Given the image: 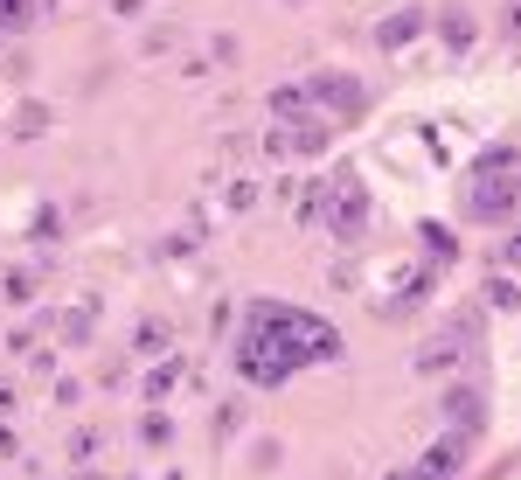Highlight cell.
<instances>
[{
    "label": "cell",
    "instance_id": "20",
    "mask_svg": "<svg viewBox=\"0 0 521 480\" xmlns=\"http://www.w3.org/2000/svg\"><path fill=\"white\" fill-rule=\"evenodd\" d=\"M98 446H105L98 432H77V439H70V453H77V460H98Z\"/></svg>",
    "mask_w": 521,
    "mask_h": 480
},
{
    "label": "cell",
    "instance_id": "3",
    "mask_svg": "<svg viewBox=\"0 0 521 480\" xmlns=\"http://www.w3.org/2000/svg\"><path fill=\"white\" fill-rule=\"evenodd\" d=\"M320 230H334L341 244H362V230H369V188H362L355 167H334L327 174V216H320Z\"/></svg>",
    "mask_w": 521,
    "mask_h": 480
},
{
    "label": "cell",
    "instance_id": "2",
    "mask_svg": "<svg viewBox=\"0 0 521 480\" xmlns=\"http://www.w3.org/2000/svg\"><path fill=\"white\" fill-rule=\"evenodd\" d=\"M466 216L473 223H515L521 216V147L480 154L473 181H466Z\"/></svg>",
    "mask_w": 521,
    "mask_h": 480
},
{
    "label": "cell",
    "instance_id": "9",
    "mask_svg": "<svg viewBox=\"0 0 521 480\" xmlns=\"http://www.w3.org/2000/svg\"><path fill=\"white\" fill-rule=\"evenodd\" d=\"M466 362V334H452V341H424L417 348V369L424 376H445V369H459Z\"/></svg>",
    "mask_w": 521,
    "mask_h": 480
},
{
    "label": "cell",
    "instance_id": "8",
    "mask_svg": "<svg viewBox=\"0 0 521 480\" xmlns=\"http://www.w3.org/2000/svg\"><path fill=\"white\" fill-rule=\"evenodd\" d=\"M417 28H424V7H396L390 21L376 28V49H410V42H417Z\"/></svg>",
    "mask_w": 521,
    "mask_h": 480
},
{
    "label": "cell",
    "instance_id": "18",
    "mask_svg": "<svg viewBox=\"0 0 521 480\" xmlns=\"http://www.w3.org/2000/svg\"><path fill=\"white\" fill-rule=\"evenodd\" d=\"M160 341H167V334H160V320H139V334H132V348H139V355H153Z\"/></svg>",
    "mask_w": 521,
    "mask_h": 480
},
{
    "label": "cell",
    "instance_id": "21",
    "mask_svg": "<svg viewBox=\"0 0 521 480\" xmlns=\"http://www.w3.org/2000/svg\"><path fill=\"white\" fill-rule=\"evenodd\" d=\"M501 35H508V42H521V0H508V14H501Z\"/></svg>",
    "mask_w": 521,
    "mask_h": 480
},
{
    "label": "cell",
    "instance_id": "4",
    "mask_svg": "<svg viewBox=\"0 0 521 480\" xmlns=\"http://www.w3.org/2000/svg\"><path fill=\"white\" fill-rule=\"evenodd\" d=\"M306 98H313L320 119H362L369 112V84L348 77V70H313L306 77Z\"/></svg>",
    "mask_w": 521,
    "mask_h": 480
},
{
    "label": "cell",
    "instance_id": "1",
    "mask_svg": "<svg viewBox=\"0 0 521 480\" xmlns=\"http://www.w3.org/2000/svg\"><path fill=\"white\" fill-rule=\"evenodd\" d=\"M306 362H341V341L327 320H313L306 307H285V300H251L244 307V334H237V369L278 390L292 383Z\"/></svg>",
    "mask_w": 521,
    "mask_h": 480
},
{
    "label": "cell",
    "instance_id": "15",
    "mask_svg": "<svg viewBox=\"0 0 521 480\" xmlns=\"http://www.w3.org/2000/svg\"><path fill=\"white\" fill-rule=\"evenodd\" d=\"M35 14H42L35 0H0V35H28V28H35Z\"/></svg>",
    "mask_w": 521,
    "mask_h": 480
},
{
    "label": "cell",
    "instance_id": "10",
    "mask_svg": "<svg viewBox=\"0 0 521 480\" xmlns=\"http://www.w3.org/2000/svg\"><path fill=\"white\" fill-rule=\"evenodd\" d=\"M292 119H313L306 84H278V91H271V126H292Z\"/></svg>",
    "mask_w": 521,
    "mask_h": 480
},
{
    "label": "cell",
    "instance_id": "14",
    "mask_svg": "<svg viewBox=\"0 0 521 480\" xmlns=\"http://www.w3.org/2000/svg\"><path fill=\"white\" fill-rule=\"evenodd\" d=\"M417 244H424L438 265H452V258H459V237H452V230H438V223H417Z\"/></svg>",
    "mask_w": 521,
    "mask_h": 480
},
{
    "label": "cell",
    "instance_id": "24",
    "mask_svg": "<svg viewBox=\"0 0 521 480\" xmlns=\"http://www.w3.org/2000/svg\"><path fill=\"white\" fill-rule=\"evenodd\" d=\"M0 411H14V390H7V383H0Z\"/></svg>",
    "mask_w": 521,
    "mask_h": 480
},
{
    "label": "cell",
    "instance_id": "6",
    "mask_svg": "<svg viewBox=\"0 0 521 480\" xmlns=\"http://www.w3.org/2000/svg\"><path fill=\"white\" fill-rule=\"evenodd\" d=\"M466 460H473V432H452V425H445V432L424 446L417 474H424V480H459V474H466Z\"/></svg>",
    "mask_w": 521,
    "mask_h": 480
},
{
    "label": "cell",
    "instance_id": "7",
    "mask_svg": "<svg viewBox=\"0 0 521 480\" xmlns=\"http://www.w3.org/2000/svg\"><path fill=\"white\" fill-rule=\"evenodd\" d=\"M438 411H445V425L452 432H487V390L480 383H445V397H438Z\"/></svg>",
    "mask_w": 521,
    "mask_h": 480
},
{
    "label": "cell",
    "instance_id": "16",
    "mask_svg": "<svg viewBox=\"0 0 521 480\" xmlns=\"http://www.w3.org/2000/svg\"><path fill=\"white\" fill-rule=\"evenodd\" d=\"M139 446H153V453H167V446H174V418H160V411H146V418H139Z\"/></svg>",
    "mask_w": 521,
    "mask_h": 480
},
{
    "label": "cell",
    "instance_id": "22",
    "mask_svg": "<svg viewBox=\"0 0 521 480\" xmlns=\"http://www.w3.org/2000/svg\"><path fill=\"white\" fill-rule=\"evenodd\" d=\"M14 453H21V439H14V432L0 425V460H14Z\"/></svg>",
    "mask_w": 521,
    "mask_h": 480
},
{
    "label": "cell",
    "instance_id": "12",
    "mask_svg": "<svg viewBox=\"0 0 521 480\" xmlns=\"http://www.w3.org/2000/svg\"><path fill=\"white\" fill-rule=\"evenodd\" d=\"M181 376H188V362H181V355H167L160 369H146V390H139V397H146V404H167Z\"/></svg>",
    "mask_w": 521,
    "mask_h": 480
},
{
    "label": "cell",
    "instance_id": "5",
    "mask_svg": "<svg viewBox=\"0 0 521 480\" xmlns=\"http://www.w3.org/2000/svg\"><path fill=\"white\" fill-rule=\"evenodd\" d=\"M334 147V126L313 112V119H292V126H271V140H264V154L271 160H320Z\"/></svg>",
    "mask_w": 521,
    "mask_h": 480
},
{
    "label": "cell",
    "instance_id": "23",
    "mask_svg": "<svg viewBox=\"0 0 521 480\" xmlns=\"http://www.w3.org/2000/svg\"><path fill=\"white\" fill-rule=\"evenodd\" d=\"M383 480H424V474H417V467H390Z\"/></svg>",
    "mask_w": 521,
    "mask_h": 480
},
{
    "label": "cell",
    "instance_id": "25",
    "mask_svg": "<svg viewBox=\"0 0 521 480\" xmlns=\"http://www.w3.org/2000/svg\"><path fill=\"white\" fill-rule=\"evenodd\" d=\"M91 480H105V474H91Z\"/></svg>",
    "mask_w": 521,
    "mask_h": 480
},
{
    "label": "cell",
    "instance_id": "19",
    "mask_svg": "<svg viewBox=\"0 0 521 480\" xmlns=\"http://www.w3.org/2000/svg\"><path fill=\"white\" fill-rule=\"evenodd\" d=\"M7 300H35V272H7Z\"/></svg>",
    "mask_w": 521,
    "mask_h": 480
},
{
    "label": "cell",
    "instance_id": "13",
    "mask_svg": "<svg viewBox=\"0 0 521 480\" xmlns=\"http://www.w3.org/2000/svg\"><path fill=\"white\" fill-rule=\"evenodd\" d=\"M91 320H98V307H91V300H77V307H63V314H56V334H63V341H91Z\"/></svg>",
    "mask_w": 521,
    "mask_h": 480
},
{
    "label": "cell",
    "instance_id": "17",
    "mask_svg": "<svg viewBox=\"0 0 521 480\" xmlns=\"http://www.w3.org/2000/svg\"><path fill=\"white\" fill-rule=\"evenodd\" d=\"M494 272H521V216H515V230L494 244Z\"/></svg>",
    "mask_w": 521,
    "mask_h": 480
},
{
    "label": "cell",
    "instance_id": "11",
    "mask_svg": "<svg viewBox=\"0 0 521 480\" xmlns=\"http://www.w3.org/2000/svg\"><path fill=\"white\" fill-rule=\"evenodd\" d=\"M438 42H445L452 56H466V49H473V14H466V7H445V14H438Z\"/></svg>",
    "mask_w": 521,
    "mask_h": 480
}]
</instances>
